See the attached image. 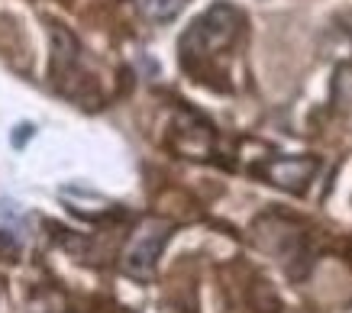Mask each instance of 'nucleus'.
<instances>
[{
    "mask_svg": "<svg viewBox=\"0 0 352 313\" xmlns=\"http://www.w3.org/2000/svg\"><path fill=\"white\" fill-rule=\"evenodd\" d=\"M168 236H171V227L165 220H146L133 233V239H129V246H126V255H123V271H126L129 278H139V281L152 278L155 262H159Z\"/></svg>",
    "mask_w": 352,
    "mask_h": 313,
    "instance_id": "obj_2",
    "label": "nucleus"
},
{
    "mask_svg": "<svg viewBox=\"0 0 352 313\" xmlns=\"http://www.w3.org/2000/svg\"><path fill=\"white\" fill-rule=\"evenodd\" d=\"M32 216L23 210L16 200H0V246L3 248H23L30 239Z\"/></svg>",
    "mask_w": 352,
    "mask_h": 313,
    "instance_id": "obj_4",
    "label": "nucleus"
},
{
    "mask_svg": "<svg viewBox=\"0 0 352 313\" xmlns=\"http://www.w3.org/2000/svg\"><path fill=\"white\" fill-rule=\"evenodd\" d=\"M239 26H243V13L236 10V7L214 3L182 36V58H207V55L226 49L239 36Z\"/></svg>",
    "mask_w": 352,
    "mask_h": 313,
    "instance_id": "obj_1",
    "label": "nucleus"
},
{
    "mask_svg": "<svg viewBox=\"0 0 352 313\" xmlns=\"http://www.w3.org/2000/svg\"><path fill=\"white\" fill-rule=\"evenodd\" d=\"M268 181L285 187V191H304L307 181L317 174V159H275L265 165Z\"/></svg>",
    "mask_w": 352,
    "mask_h": 313,
    "instance_id": "obj_3",
    "label": "nucleus"
},
{
    "mask_svg": "<svg viewBox=\"0 0 352 313\" xmlns=\"http://www.w3.org/2000/svg\"><path fill=\"white\" fill-rule=\"evenodd\" d=\"M139 3V13L152 23H168L182 13L184 0H136Z\"/></svg>",
    "mask_w": 352,
    "mask_h": 313,
    "instance_id": "obj_5",
    "label": "nucleus"
},
{
    "mask_svg": "<svg viewBox=\"0 0 352 313\" xmlns=\"http://www.w3.org/2000/svg\"><path fill=\"white\" fill-rule=\"evenodd\" d=\"M16 136H13V146H23V139H26V136H32V126H26V123H23V126H16Z\"/></svg>",
    "mask_w": 352,
    "mask_h": 313,
    "instance_id": "obj_6",
    "label": "nucleus"
}]
</instances>
